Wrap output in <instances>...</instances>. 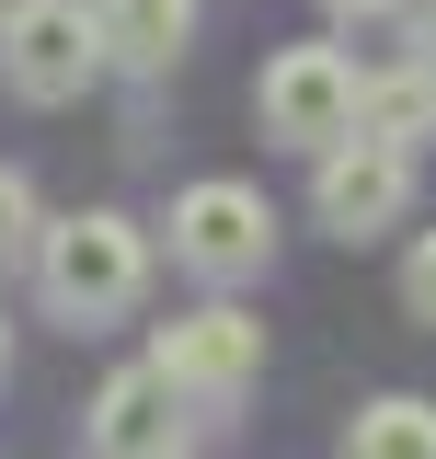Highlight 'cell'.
Segmentation results:
<instances>
[{
  "label": "cell",
  "instance_id": "obj_1",
  "mask_svg": "<svg viewBox=\"0 0 436 459\" xmlns=\"http://www.w3.org/2000/svg\"><path fill=\"white\" fill-rule=\"evenodd\" d=\"M35 287H47V310L69 322V333H104V322L138 310V287H150V241L115 219V207L57 219L47 241H35Z\"/></svg>",
  "mask_w": 436,
  "mask_h": 459
},
{
  "label": "cell",
  "instance_id": "obj_2",
  "mask_svg": "<svg viewBox=\"0 0 436 459\" xmlns=\"http://www.w3.org/2000/svg\"><path fill=\"white\" fill-rule=\"evenodd\" d=\"M253 115H265V138H287V150H344L356 115H368V81H356L344 47H287V57H265Z\"/></svg>",
  "mask_w": 436,
  "mask_h": 459
},
{
  "label": "cell",
  "instance_id": "obj_3",
  "mask_svg": "<svg viewBox=\"0 0 436 459\" xmlns=\"http://www.w3.org/2000/svg\"><path fill=\"white\" fill-rule=\"evenodd\" d=\"M92 69H104V12H92V0H12V23H0V81H12L23 104H69Z\"/></svg>",
  "mask_w": 436,
  "mask_h": 459
},
{
  "label": "cell",
  "instance_id": "obj_4",
  "mask_svg": "<svg viewBox=\"0 0 436 459\" xmlns=\"http://www.w3.org/2000/svg\"><path fill=\"white\" fill-rule=\"evenodd\" d=\"M265 253H275V207L253 195V184H184L172 195V264H196L207 287H241V276H265Z\"/></svg>",
  "mask_w": 436,
  "mask_h": 459
},
{
  "label": "cell",
  "instance_id": "obj_5",
  "mask_svg": "<svg viewBox=\"0 0 436 459\" xmlns=\"http://www.w3.org/2000/svg\"><path fill=\"white\" fill-rule=\"evenodd\" d=\"M310 207H322L333 241H379V230L414 207V150H390V138H344V150H322Z\"/></svg>",
  "mask_w": 436,
  "mask_h": 459
},
{
  "label": "cell",
  "instance_id": "obj_6",
  "mask_svg": "<svg viewBox=\"0 0 436 459\" xmlns=\"http://www.w3.org/2000/svg\"><path fill=\"white\" fill-rule=\"evenodd\" d=\"M161 368L184 402H241L253 379H265V322L253 310H230V299H207V310H184L161 333Z\"/></svg>",
  "mask_w": 436,
  "mask_h": 459
},
{
  "label": "cell",
  "instance_id": "obj_7",
  "mask_svg": "<svg viewBox=\"0 0 436 459\" xmlns=\"http://www.w3.org/2000/svg\"><path fill=\"white\" fill-rule=\"evenodd\" d=\"M92 459H184V391H172V368H115L104 391H92Z\"/></svg>",
  "mask_w": 436,
  "mask_h": 459
},
{
  "label": "cell",
  "instance_id": "obj_8",
  "mask_svg": "<svg viewBox=\"0 0 436 459\" xmlns=\"http://www.w3.org/2000/svg\"><path fill=\"white\" fill-rule=\"evenodd\" d=\"M104 12V57L115 69H172L196 35V0H92Z\"/></svg>",
  "mask_w": 436,
  "mask_h": 459
},
{
  "label": "cell",
  "instance_id": "obj_9",
  "mask_svg": "<svg viewBox=\"0 0 436 459\" xmlns=\"http://www.w3.org/2000/svg\"><path fill=\"white\" fill-rule=\"evenodd\" d=\"M356 138H390V150H414L436 138V57H402L368 81V115H356Z\"/></svg>",
  "mask_w": 436,
  "mask_h": 459
},
{
  "label": "cell",
  "instance_id": "obj_10",
  "mask_svg": "<svg viewBox=\"0 0 436 459\" xmlns=\"http://www.w3.org/2000/svg\"><path fill=\"white\" fill-rule=\"evenodd\" d=\"M344 459H436V402H414V391L368 402V413L344 425Z\"/></svg>",
  "mask_w": 436,
  "mask_h": 459
},
{
  "label": "cell",
  "instance_id": "obj_11",
  "mask_svg": "<svg viewBox=\"0 0 436 459\" xmlns=\"http://www.w3.org/2000/svg\"><path fill=\"white\" fill-rule=\"evenodd\" d=\"M35 241H47V230H35V184L0 161V264H12V253H35Z\"/></svg>",
  "mask_w": 436,
  "mask_h": 459
},
{
  "label": "cell",
  "instance_id": "obj_12",
  "mask_svg": "<svg viewBox=\"0 0 436 459\" xmlns=\"http://www.w3.org/2000/svg\"><path fill=\"white\" fill-rule=\"evenodd\" d=\"M402 310H414V322L436 333V230L414 241V253H402Z\"/></svg>",
  "mask_w": 436,
  "mask_h": 459
},
{
  "label": "cell",
  "instance_id": "obj_13",
  "mask_svg": "<svg viewBox=\"0 0 436 459\" xmlns=\"http://www.w3.org/2000/svg\"><path fill=\"white\" fill-rule=\"evenodd\" d=\"M322 12H356V23H368V12H390V0H322Z\"/></svg>",
  "mask_w": 436,
  "mask_h": 459
},
{
  "label": "cell",
  "instance_id": "obj_14",
  "mask_svg": "<svg viewBox=\"0 0 436 459\" xmlns=\"http://www.w3.org/2000/svg\"><path fill=\"white\" fill-rule=\"evenodd\" d=\"M0 368H12V333H0Z\"/></svg>",
  "mask_w": 436,
  "mask_h": 459
},
{
  "label": "cell",
  "instance_id": "obj_15",
  "mask_svg": "<svg viewBox=\"0 0 436 459\" xmlns=\"http://www.w3.org/2000/svg\"><path fill=\"white\" fill-rule=\"evenodd\" d=\"M0 23H12V0H0Z\"/></svg>",
  "mask_w": 436,
  "mask_h": 459
}]
</instances>
